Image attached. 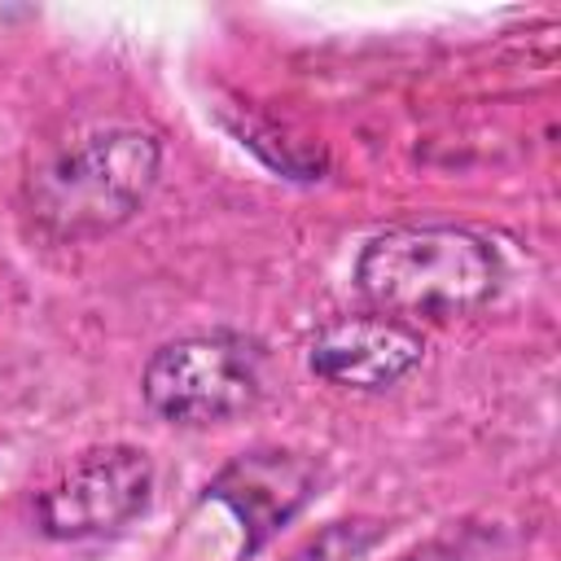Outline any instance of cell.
<instances>
[{
	"label": "cell",
	"mask_w": 561,
	"mask_h": 561,
	"mask_svg": "<svg viewBox=\"0 0 561 561\" xmlns=\"http://www.w3.org/2000/svg\"><path fill=\"white\" fill-rule=\"evenodd\" d=\"M500 254L456 224H403L373 237L355 263V285L377 316L456 320L482 311L500 289Z\"/></svg>",
	"instance_id": "cell-1"
},
{
	"label": "cell",
	"mask_w": 561,
	"mask_h": 561,
	"mask_svg": "<svg viewBox=\"0 0 561 561\" xmlns=\"http://www.w3.org/2000/svg\"><path fill=\"white\" fill-rule=\"evenodd\" d=\"M162 145L153 131L114 127L61 149L26 184V210L39 232L79 241L127 224L153 193Z\"/></svg>",
	"instance_id": "cell-2"
},
{
	"label": "cell",
	"mask_w": 561,
	"mask_h": 561,
	"mask_svg": "<svg viewBox=\"0 0 561 561\" xmlns=\"http://www.w3.org/2000/svg\"><path fill=\"white\" fill-rule=\"evenodd\" d=\"M140 394L171 425H215L241 416L263 394V351L241 333H193L158 346Z\"/></svg>",
	"instance_id": "cell-3"
},
{
	"label": "cell",
	"mask_w": 561,
	"mask_h": 561,
	"mask_svg": "<svg viewBox=\"0 0 561 561\" xmlns=\"http://www.w3.org/2000/svg\"><path fill=\"white\" fill-rule=\"evenodd\" d=\"M149 491H153V465L145 451L123 443L96 447L35 500V522L48 539L110 535L145 513Z\"/></svg>",
	"instance_id": "cell-4"
},
{
	"label": "cell",
	"mask_w": 561,
	"mask_h": 561,
	"mask_svg": "<svg viewBox=\"0 0 561 561\" xmlns=\"http://www.w3.org/2000/svg\"><path fill=\"white\" fill-rule=\"evenodd\" d=\"M316 482H320V465L311 456L254 447L232 456L210 478L206 500L232 508V517L241 522V557H254L267 539L280 535V526H289L307 508Z\"/></svg>",
	"instance_id": "cell-5"
},
{
	"label": "cell",
	"mask_w": 561,
	"mask_h": 561,
	"mask_svg": "<svg viewBox=\"0 0 561 561\" xmlns=\"http://www.w3.org/2000/svg\"><path fill=\"white\" fill-rule=\"evenodd\" d=\"M425 359V337L390 316H342L329 320L307 351L320 381L346 390H390Z\"/></svg>",
	"instance_id": "cell-6"
},
{
	"label": "cell",
	"mask_w": 561,
	"mask_h": 561,
	"mask_svg": "<svg viewBox=\"0 0 561 561\" xmlns=\"http://www.w3.org/2000/svg\"><path fill=\"white\" fill-rule=\"evenodd\" d=\"M377 539H381V526H373V522H337L307 552H298V561H351L364 548H373Z\"/></svg>",
	"instance_id": "cell-7"
}]
</instances>
